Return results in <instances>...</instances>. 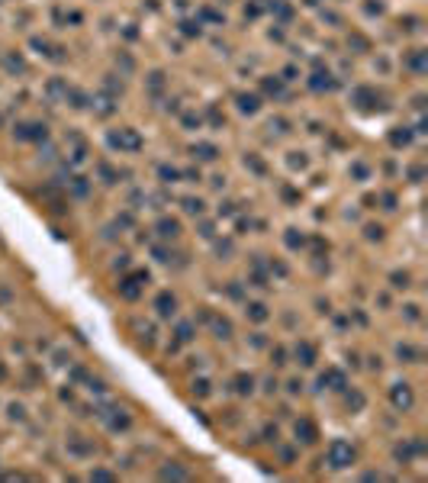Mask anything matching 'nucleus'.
<instances>
[{
    "mask_svg": "<svg viewBox=\"0 0 428 483\" xmlns=\"http://www.w3.org/2000/svg\"><path fill=\"white\" fill-rule=\"evenodd\" d=\"M393 403L403 406V409H409V406H412V393H409V390H396V393H393Z\"/></svg>",
    "mask_w": 428,
    "mask_h": 483,
    "instance_id": "2",
    "label": "nucleus"
},
{
    "mask_svg": "<svg viewBox=\"0 0 428 483\" xmlns=\"http://www.w3.org/2000/svg\"><path fill=\"white\" fill-rule=\"evenodd\" d=\"M351 458H354V451H351V445H344V441H335V445L328 448V460H332L335 467H348Z\"/></svg>",
    "mask_w": 428,
    "mask_h": 483,
    "instance_id": "1",
    "label": "nucleus"
},
{
    "mask_svg": "<svg viewBox=\"0 0 428 483\" xmlns=\"http://www.w3.org/2000/svg\"><path fill=\"white\" fill-rule=\"evenodd\" d=\"M296 354H303V364H312V348H309V345L296 348Z\"/></svg>",
    "mask_w": 428,
    "mask_h": 483,
    "instance_id": "3",
    "label": "nucleus"
},
{
    "mask_svg": "<svg viewBox=\"0 0 428 483\" xmlns=\"http://www.w3.org/2000/svg\"><path fill=\"white\" fill-rule=\"evenodd\" d=\"M164 477H184V470H177V467H168V470H164Z\"/></svg>",
    "mask_w": 428,
    "mask_h": 483,
    "instance_id": "4",
    "label": "nucleus"
}]
</instances>
